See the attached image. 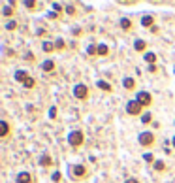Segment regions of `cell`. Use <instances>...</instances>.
Wrapping results in <instances>:
<instances>
[{
  "mask_svg": "<svg viewBox=\"0 0 175 183\" xmlns=\"http://www.w3.org/2000/svg\"><path fill=\"white\" fill-rule=\"evenodd\" d=\"M42 70H43V72H47V74L55 72V62H53V60H49V59H47V60H43V62H42Z\"/></svg>",
  "mask_w": 175,
  "mask_h": 183,
  "instance_id": "8",
  "label": "cell"
},
{
  "mask_svg": "<svg viewBox=\"0 0 175 183\" xmlns=\"http://www.w3.org/2000/svg\"><path fill=\"white\" fill-rule=\"evenodd\" d=\"M145 47H147L145 40H136V42H134V49H136V51H145Z\"/></svg>",
  "mask_w": 175,
  "mask_h": 183,
  "instance_id": "16",
  "label": "cell"
},
{
  "mask_svg": "<svg viewBox=\"0 0 175 183\" xmlns=\"http://www.w3.org/2000/svg\"><path fill=\"white\" fill-rule=\"evenodd\" d=\"M49 117H51V119L57 117V108H51V109H49Z\"/></svg>",
  "mask_w": 175,
  "mask_h": 183,
  "instance_id": "30",
  "label": "cell"
},
{
  "mask_svg": "<svg viewBox=\"0 0 175 183\" xmlns=\"http://www.w3.org/2000/svg\"><path fill=\"white\" fill-rule=\"evenodd\" d=\"M51 179H53V181H55V183H59V181H60V179H62V176H60V172H55V174H53V177H51Z\"/></svg>",
  "mask_w": 175,
  "mask_h": 183,
  "instance_id": "29",
  "label": "cell"
},
{
  "mask_svg": "<svg viewBox=\"0 0 175 183\" xmlns=\"http://www.w3.org/2000/svg\"><path fill=\"white\" fill-rule=\"evenodd\" d=\"M24 8H28V10H34L36 8V2H34V0H24Z\"/></svg>",
  "mask_w": 175,
  "mask_h": 183,
  "instance_id": "24",
  "label": "cell"
},
{
  "mask_svg": "<svg viewBox=\"0 0 175 183\" xmlns=\"http://www.w3.org/2000/svg\"><path fill=\"white\" fill-rule=\"evenodd\" d=\"M173 72H175V70H173Z\"/></svg>",
  "mask_w": 175,
  "mask_h": 183,
  "instance_id": "36",
  "label": "cell"
},
{
  "mask_svg": "<svg viewBox=\"0 0 175 183\" xmlns=\"http://www.w3.org/2000/svg\"><path fill=\"white\" fill-rule=\"evenodd\" d=\"M122 85H124V89H126V91H134L136 89V79L134 78H124L122 79Z\"/></svg>",
  "mask_w": 175,
  "mask_h": 183,
  "instance_id": "10",
  "label": "cell"
},
{
  "mask_svg": "<svg viewBox=\"0 0 175 183\" xmlns=\"http://www.w3.org/2000/svg\"><path fill=\"white\" fill-rule=\"evenodd\" d=\"M136 100H138L143 108H147V106L153 104V96H151V93H147V91H139V93L136 95Z\"/></svg>",
  "mask_w": 175,
  "mask_h": 183,
  "instance_id": "5",
  "label": "cell"
},
{
  "mask_svg": "<svg viewBox=\"0 0 175 183\" xmlns=\"http://www.w3.org/2000/svg\"><path fill=\"white\" fill-rule=\"evenodd\" d=\"M68 144H70L72 147H79V145L83 144V132H81V130H72V132L68 134Z\"/></svg>",
  "mask_w": 175,
  "mask_h": 183,
  "instance_id": "2",
  "label": "cell"
},
{
  "mask_svg": "<svg viewBox=\"0 0 175 183\" xmlns=\"http://www.w3.org/2000/svg\"><path fill=\"white\" fill-rule=\"evenodd\" d=\"M2 13H4V17H11L13 15V8L11 6H4L2 8Z\"/></svg>",
  "mask_w": 175,
  "mask_h": 183,
  "instance_id": "22",
  "label": "cell"
},
{
  "mask_svg": "<svg viewBox=\"0 0 175 183\" xmlns=\"http://www.w3.org/2000/svg\"><path fill=\"white\" fill-rule=\"evenodd\" d=\"M138 142H139L141 147H151V145L155 144V134H153L151 130H143V132H139V136H138Z\"/></svg>",
  "mask_w": 175,
  "mask_h": 183,
  "instance_id": "1",
  "label": "cell"
},
{
  "mask_svg": "<svg viewBox=\"0 0 175 183\" xmlns=\"http://www.w3.org/2000/svg\"><path fill=\"white\" fill-rule=\"evenodd\" d=\"M6 29H8V30H15V29H17V23H15V21H8V23H6Z\"/></svg>",
  "mask_w": 175,
  "mask_h": 183,
  "instance_id": "26",
  "label": "cell"
},
{
  "mask_svg": "<svg viewBox=\"0 0 175 183\" xmlns=\"http://www.w3.org/2000/svg\"><path fill=\"white\" fill-rule=\"evenodd\" d=\"M96 87L102 89V91H106V93H111V89H113V87H111L107 81H104V79H98V81H96Z\"/></svg>",
  "mask_w": 175,
  "mask_h": 183,
  "instance_id": "12",
  "label": "cell"
},
{
  "mask_svg": "<svg viewBox=\"0 0 175 183\" xmlns=\"http://www.w3.org/2000/svg\"><path fill=\"white\" fill-rule=\"evenodd\" d=\"M10 134V125H8V121H0V136H2V138H6V136Z\"/></svg>",
  "mask_w": 175,
  "mask_h": 183,
  "instance_id": "11",
  "label": "cell"
},
{
  "mask_svg": "<svg viewBox=\"0 0 175 183\" xmlns=\"http://www.w3.org/2000/svg\"><path fill=\"white\" fill-rule=\"evenodd\" d=\"M155 170L156 172H164L166 170V163L164 161H155Z\"/></svg>",
  "mask_w": 175,
  "mask_h": 183,
  "instance_id": "20",
  "label": "cell"
},
{
  "mask_svg": "<svg viewBox=\"0 0 175 183\" xmlns=\"http://www.w3.org/2000/svg\"><path fill=\"white\" fill-rule=\"evenodd\" d=\"M171 145H173V147H175V136H173V140H171Z\"/></svg>",
  "mask_w": 175,
  "mask_h": 183,
  "instance_id": "35",
  "label": "cell"
},
{
  "mask_svg": "<svg viewBox=\"0 0 175 183\" xmlns=\"http://www.w3.org/2000/svg\"><path fill=\"white\" fill-rule=\"evenodd\" d=\"M107 53H109V47H107L106 43H100L98 45V57H106Z\"/></svg>",
  "mask_w": 175,
  "mask_h": 183,
  "instance_id": "17",
  "label": "cell"
},
{
  "mask_svg": "<svg viewBox=\"0 0 175 183\" xmlns=\"http://www.w3.org/2000/svg\"><path fill=\"white\" fill-rule=\"evenodd\" d=\"M143 59H145L149 64H155V62H156V55H155V53H145Z\"/></svg>",
  "mask_w": 175,
  "mask_h": 183,
  "instance_id": "19",
  "label": "cell"
},
{
  "mask_svg": "<svg viewBox=\"0 0 175 183\" xmlns=\"http://www.w3.org/2000/svg\"><path fill=\"white\" fill-rule=\"evenodd\" d=\"M73 96H76L77 100H87L89 96V87L85 83H77L76 87H73Z\"/></svg>",
  "mask_w": 175,
  "mask_h": 183,
  "instance_id": "3",
  "label": "cell"
},
{
  "mask_svg": "<svg viewBox=\"0 0 175 183\" xmlns=\"http://www.w3.org/2000/svg\"><path fill=\"white\" fill-rule=\"evenodd\" d=\"M42 49H43L45 53H51V51L55 49V43H51V42H43V43H42Z\"/></svg>",
  "mask_w": 175,
  "mask_h": 183,
  "instance_id": "18",
  "label": "cell"
},
{
  "mask_svg": "<svg viewBox=\"0 0 175 183\" xmlns=\"http://www.w3.org/2000/svg\"><path fill=\"white\" fill-rule=\"evenodd\" d=\"M53 8H55V10H57V11H59V13H60V11H62V6H59V4H53Z\"/></svg>",
  "mask_w": 175,
  "mask_h": 183,
  "instance_id": "34",
  "label": "cell"
},
{
  "mask_svg": "<svg viewBox=\"0 0 175 183\" xmlns=\"http://www.w3.org/2000/svg\"><path fill=\"white\" fill-rule=\"evenodd\" d=\"M23 85H24V87H27V89H32V87H34V85H36V81H34V79H32V78H28V79H27V81H24V83H23Z\"/></svg>",
  "mask_w": 175,
  "mask_h": 183,
  "instance_id": "25",
  "label": "cell"
},
{
  "mask_svg": "<svg viewBox=\"0 0 175 183\" xmlns=\"http://www.w3.org/2000/svg\"><path fill=\"white\" fill-rule=\"evenodd\" d=\"M124 183H139V179H136V177H128Z\"/></svg>",
  "mask_w": 175,
  "mask_h": 183,
  "instance_id": "32",
  "label": "cell"
},
{
  "mask_svg": "<svg viewBox=\"0 0 175 183\" xmlns=\"http://www.w3.org/2000/svg\"><path fill=\"white\" fill-rule=\"evenodd\" d=\"M141 25L145 27V29H151L153 25H155V19H153V15H143L141 17ZM155 29V27H153Z\"/></svg>",
  "mask_w": 175,
  "mask_h": 183,
  "instance_id": "9",
  "label": "cell"
},
{
  "mask_svg": "<svg viewBox=\"0 0 175 183\" xmlns=\"http://www.w3.org/2000/svg\"><path fill=\"white\" fill-rule=\"evenodd\" d=\"M15 181H17V183H30V181H32V174H30V172H19V174L15 176Z\"/></svg>",
  "mask_w": 175,
  "mask_h": 183,
  "instance_id": "7",
  "label": "cell"
},
{
  "mask_svg": "<svg viewBox=\"0 0 175 183\" xmlns=\"http://www.w3.org/2000/svg\"><path fill=\"white\" fill-rule=\"evenodd\" d=\"M151 121H153V115H151V113H143V117H141V123H143V125H149Z\"/></svg>",
  "mask_w": 175,
  "mask_h": 183,
  "instance_id": "23",
  "label": "cell"
},
{
  "mask_svg": "<svg viewBox=\"0 0 175 183\" xmlns=\"http://www.w3.org/2000/svg\"><path fill=\"white\" fill-rule=\"evenodd\" d=\"M120 29H122V30H130V29H132V21H130L128 17H122V19H120Z\"/></svg>",
  "mask_w": 175,
  "mask_h": 183,
  "instance_id": "14",
  "label": "cell"
},
{
  "mask_svg": "<svg viewBox=\"0 0 175 183\" xmlns=\"http://www.w3.org/2000/svg\"><path fill=\"white\" fill-rule=\"evenodd\" d=\"M156 70H158V68H156L155 64H151V66H149V72H156Z\"/></svg>",
  "mask_w": 175,
  "mask_h": 183,
  "instance_id": "33",
  "label": "cell"
},
{
  "mask_svg": "<svg viewBox=\"0 0 175 183\" xmlns=\"http://www.w3.org/2000/svg\"><path fill=\"white\" fill-rule=\"evenodd\" d=\"M13 78H15V81H21V83H24V81H27V79H28V74H27V72H24V70H17Z\"/></svg>",
  "mask_w": 175,
  "mask_h": 183,
  "instance_id": "13",
  "label": "cell"
},
{
  "mask_svg": "<svg viewBox=\"0 0 175 183\" xmlns=\"http://www.w3.org/2000/svg\"><path fill=\"white\" fill-rule=\"evenodd\" d=\"M40 164L47 168V166H51V164H53V158L49 157V155H42V158H40Z\"/></svg>",
  "mask_w": 175,
  "mask_h": 183,
  "instance_id": "15",
  "label": "cell"
},
{
  "mask_svg": "<svg viewBox=\"0 0 175 183\" xmlns=\"http://www.w3.org/2000/svg\"><path fill=\"white\" fill-rule=\"evenodd\" d=\"M87 53L92 55V57H98V45H89V47H87Z\"/></svg>",
  "mask_w": 175,
  "mask_h": 183,
  "instance_id": "21",
  "label": "cell"
},
{
  "mask_svg": "<svg viewBox=\"0 0 175 183\" xmlns=\"http://www.w3.org/2000/svg\"><path fill=\"white\" fill-rule=\"evenodd\" d=\"M66 13L73 15V13H76V8H73V6H66Z\"/></svg>",
  "mask_w": 175,
  "mask_h": 183,
  "instance_id": "31",
  "label": "cell"
},
{
  "mask_svg": "<svg viewBox=\"0 0 175 183\" xmlns=\"http://www.w3.org/2000/svg\"><path fill=\"white\" fill-rule=\"evenodd\" d=\"M72 176L73 179H83L87 176V168L83 164H76V166H72Z\"/></svg>",
  "mask_w": 175,
  "mask_h": 183,
  "instance_id": "6",
  "label": "cell"
},
{
  "mask_svg": "<svg viewBox=\"0 0 175 183\" xmlns=\"http://www.w3.org/2000/svg\"><path fill=\"white\" fill-rule=\"evenodd\" d=\"M143 158H145L147 163H153V164H155V161H156V158H155V157H153L151 153H145V155H143Z\"/></svg>",
  "mask_w": 175,
  "mask_h": 183,
  "instance_id": "27",
  "label": "cell"
},
{
  "mask_svg": "<svg viewBox=\"0 0 175 183\" xmlns=\"http://www.w3.org/2000/svg\"><path fill=\"white\" fill-rule=\"evenodd\" d=\"M141 104L134 98V100H128L126 102V113H128V115H139V113H141Z\"/></svg>",
  "mask_w": 175,
  "mask_h": 183,
  "instance_id": "4",
  "label": "cell"
},
{
  "mask_svg": "<svg viewBox=\"0 0 175 183\" xmlns=\"http://www.w3.org/2000/svg\"><path fill=\"white\" fill-rule=\"evenodd\" d=\"M64 45H66L64 40H57V42H55V47H57V49H64Z\"/></svg>",
  "mask_w": 175,
  "mask_h": 183,
  "instance_id": "28",
  "label": "cell"
}]
</instances>
